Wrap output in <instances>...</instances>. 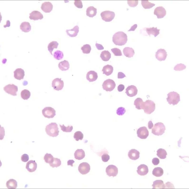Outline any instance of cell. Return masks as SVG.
Wrapping results in <instances>:
<instances>
[{
  "mask_svg": "<svg viewBox=\"0 0 189 189\" xmlns=\"http://www.w3.org/2000/svg\"><path fill=\"white\" fill-rule=\"evenodd\" d=\"M128 40L127 35L122 31H118L113 35L112 41L116 45L122 46L124 45Z\"/></svg>",
  "mask_w": 189,
  "mask_h": 189,
  "instance_id": "cell-1",
  "label": "cell"
},
{
  "mask_svg": "<svg viewBox=\"0 0 189 189\" xmlns=\"http://www.w3.org/2000/svg\"><path fill=\"white\" fill-rule=\"evenodd\" d=\"M45 131L48 135L53 137L57 136L59 132L58 125L55 123H51L47 125Z\"/></svg>",
  "mask_w": 189,
  "mask_h": 189,
  "instance_id": "cell-2",
  "label": "cell"
},
{
  "mask_svg": "<svg viewBox=\"0 0 189 189\" xmlns=\"http://www.w3.org/2000/svg\"><path fill=\"white\" fill-rule=\"evenodd\" d=\"M166 98L167 101L170 105H175L177 104L180 101L179 95L176 92L173 91L169 93L167 95Z\"/></svg>",
  "mask_w": 189,
  "mask_h": 189,
  "instance_id": "cell-3",
  "label": "cell"
},
{
  "mask_svg": "<svg viewBox=\"0 0 189 189\" xmlns=\"http://www.w3.org/2000/svg\"><path fill=\"white\" fill-rule=\"evenodd\" d=\"M166 129L164 124L161 122H158L154 125L152 130V133L154 135L159 136L162 135Z\"/></svg>",
  "mask_w": 189,
  "mask_h": 189,
  "instance_id": "cell-4",
  "label": "cell"
},
{
  "mask_svg": "<svg viewBox=\"0 0 189 189\" xmlns=\"http://www.w3.org/2000/svg\"><path fill=\"white\" fill-rule=\"evenodd\" d=\"M155 104L152 101L148 100L144 102V112L148 114H150L155 110Z\"/></svg>",
  "mask_w": 189,
  "mask_h": 189,
  "instance_id": "cell-5",
  "label": "cell"
},
{
  "mask_svg": "<svg viewBox=\"0 0 189 189\" xmlns=\"http://www.w3.org/2000/svg\"><path fill=\"white\" fill-rule=\"evenodd\" d=\"M102 87L104 90L106 91L110 92L115 88L116 84L112 80L108 79L105 81L103 83Z\"/></svg>",
  "mask_w": 189,
  "mask_h": 189,
  "instance_id": "cell-6",
  "label": "cell"
},
{
  "mask_svg": "<svg viewBox=\"0 0 189 189\" xmlns=\"http://www.w3.org/2000/svg\"><path fill=\"white\" fill-rule=\"evenodd\" d=\"M102 19L105 22L111 21L115 16L114 13L113 11L106 10L102 12L100 14Z\"/></svg>",
  "mask_w": 189,
  "mask_h": 189,
  "instance_id": "cell-7",
  "label": "cell"
},
{
  "mask_svg": "<svg viewBox=\"0 0 189 189\" xmlns=\"http://www.w3.org/2000/svg\"><path fill=\"white\" fill-rule=\"evenodd\" d=\"M44 116L48 118H53L56 115V111L53 108L51 107H46L42 111Z\"/></svg>",
  "mask_w": 189,
  "mask_h": 189,
  "instance_id": "cell-8",
  "label": "cell"
},
{
  "mask_svg": "<svg viewBox=\"0 0 189 189\" xmlns=\"http://www.w3.org/2000/svg\"><path fill=\"white\" fill-rule=\"evenodd\" d=\"M3 89L7 93L13 96L17 95L18 91L17 86L13 84H9L4 87Z\"/></svg>",
  "mask_w": 189,
  "mask_h": 189,
  "instance_id": "cell-9",
  "label": "cell"
},
{
  "mask_svg": "<svg viewBox=\"0 0 189 189\" xmlns=\"http://www.w3.org/2000/svg\"><path fill=\"white\" fill-rule=\"evenodd\" d=\"M52 87L54 89L58 91L61 90L64 86L63 81L61 78H56L54 79L52 82Z\"/></svg>",
  "mask_w": 189,
  "mask_h": 189,
  "instance_id": "cell-10",
  "label": "cell"
},
{
  "mask_svg": "<svg viewBox=\"0 0 189 189\" xmlns=\"http://www.w3.org/2000/svg\"><path fill=\"white\" fill-rule=\"evenodd\" d=\"M137 136L141 139H145L149 135V132L147 128L145 126L139 128L137 131Z\"/></svg>",
  "mask_w": 189,
  "mask_h": 189,
  "instance_id": "cell-11",
  "label": "cell"
},
{
  "mask_svg": "<svg viewBox=\"0 0 189 189\" xmlns=\"http://www.w3.org/2000/svg\"><path fill=\"white\" fill-rule=\"evenodd\" d=\"M106 172L107 174L109 176H116L118 173V169L115 166L113 165H108L106 168Z\"/></svg>",
  "mask_w": 189,
  "mask_h": 189,
  "instance_id": "cell-12",
  "label": "cell"
},
{
  "mask_svg": "<svg viewBox=\"0 0 189 189\" xmlns=\"http://www.w3.org/2000/svg\"><path fill=\"white\" fill-rule=\"evenodd\" d=\"M90 166L89 164L87 162H83L80 163L78 167L79 172L82 175L85 174L90 171Z\"/></svg>",
  "mask_w": 189,
  "mask_h": 189,
  "instance_id": "cell-13",
  "label": "cell"
},
{
  "mask_svg": "<svg viewBox=\"0 0 189 189\" xmlns=\"http://www.w3.org/2000/svg\"><path fill=\"white\" fill-rule=\"evenodd\" d=\"M154 14L156 15L158 19L163 18L166 14V11L162 6L157 7L154 10Z\"/></svg>",
  "mask_w": 189,
  "mask_h": 189,
  "instance_id": "cell-14",
  "label": "cell"
},
{
  "mask_svg": "<svg viewBox=\"0 0 189 189\" xmlns=\"http://www.w3.org/2000/svg\"><path fill=\"white\" fill-rule=\"evenodd\" d=\"M167 56L166 51L164 49H160L156 52L155 56L158 60L161 61L165 60Z\"/></svg>",
  "mask_w": 189,
  "mask_h": 189,
  "instance_id": "cell-15",
  "label": "cell"
},
{
  "mask_svg": "<svg viewBox=\"0 0 189 189\" xmlns=\"http://www.w3.org/2000/svg\"><path fill=\"white\" fill-rule=\"evenodd\" d=\"M138 89L136 87L133 85L129 86L126 89L125 93L130 97L136 96L137 94Z\"/></svg>",
  "mask_w": 189,
  "mask_h": 189,
  "instance_id": "cell-16",
  "label": "cell"
},
{
  "mask_svg": "<svg viewBox=\"0 0 189 189\" xmlns=\"http://www.w3.org/2000/svg\"><path fill=\"white\" fill-rule=\"evenodd\" d=\"M37 164L35 160H31L26 163V168L30 172H34L36 169Z\"/></svg>",
  "mask_w": 189,
  "mask_h": 189,
  "instance_id": "cell-17",
  "label": "cell"
},
{
  "mask_svg": "<svg viewBox=\"0 0 189 189\" xmlns=\"http://www.w3.org/2000/svg\"><path fill=\"white\" fill-rule=\"evenodd\" d=\"M136 171L138 174L141 176H144L148 173L149 169L148 166L144 164H141L139 166Z\"/></svg>",
  "mask_w": 189,
  "mask_h": 189,
  "instance_id": "cell-18",
  "label": "cell"
},
{
  "mask_svg": "<svg viewBox=\"0 0 189 189\" xmlns=\"http://www.w3.org/2000/svg\"><path fill=\"white\" fill-rule=\"evenodd\" d=\"M29 18L31 20H41L43 18V15L40 12L36 10H34L30 13Z\"/></svg>",
  "mask_w": 189,
  "mask_h": 189,
  "instance_id": "cell-19",
  "label": "cell"
},
{
  "mask_svg": "<svg viewBox=\"0 0 189 189\" xmlns=\"http://www.w3.org/2000/svg\"><path fill=\"white\" fill-rule=\"evenodd\" d=\"M41 8L45 12L50 13L52 10L53 5L49 2H45L42 4Z\"/></svg>",
  "mask_w": 189,
  "mask_h": 189,
  "instance_id": "cell-20",
  "label": "cell"
},
{
  "mask_svg": "<svg viewBox=\"0 0 189 189\" xmlns=\"http://www.w3.org/2000/svg\"><path fill=\"white\" fill-rule=\"evenodd\" d=\"M140 153L135 149H132L129 151L128 155L131 159L136 160L139 158V157Z\"/></svg>",
  "mask_w": 189,
  "mask_h": 189,
  "instance_id": "cell-21",
  "label": "cell"
},
{
  "mask_svg": "<svg viewBox=\"0 0 189 189\" xmlns=\"http://www.w3.org/2000/svg\"><path fill=\"white\" fill-rule=\"evenodd\" d=\"M14 77L17 80H20L24 78L25 75L24 70L21 68H18L14 72Z\"/></svg>",
  "mask_w": 189,
  "mask_h": 189,
  "instance_id": "cell-22",
  "label": "cell"
},
{
  "mask_svg": "<svg viewBox=\"0 0 189 189\" xmlns=\"http://www.w3.org/2000/svg\"><path fill=\"white\" fill-rule=\"evenodd\" d=\"M98 77L97 73L94 71H90L86 74V79L90 82H93L96 81Z\"/></svg>",
  "mask_w": 189,
  "mask_h": 189,
  "instance_id": "cell-23",
  "label": "cell"
},
{
  "mask_svg": "<svg viewBox=\"0 0 189 189\" xmlns=\"http://www.w3.org/2000/svg\"><path fill=\"white\" fill-rule=\"evenodd\" d=\"M79 27L77 25L75 26L73 29L67 30L66 32L67 35L71 37L76 36L79 32Z\"/></svg>",
  "mask_w": 189,
  "mask_h": 189,
  "instance_id": "cell-24",
  "label": "cell"
},
{
  "mask_svg": "<svg viewBox=\"0 0 189 189\" xmlns=\"http://www.w3.org/2000/svg\"><path fill=\"white\" fill-rule=\"evenodd\" d=\"M134 104L136 108L138 110L144 109V102L140 98H137L135 100Z\"/></svg>",
  "mask_w": 189,
  "mask_h": 189,
  "instance_id": "cell-25",
  "label": "cell"
},
{
  "mask_svg": "<svg viewBox=\"0 0 189 189\" xmlns=\"http://www.w3.org/2000/svg\"><path fill=\"white\" fill-rule=\"evenodd\" d=\"M160 29H158L157 27H153L150 28H147L146 31L148 34L150 36L151 34L154 36L155 37L159 34Z\"/></svg>",
  "mask_w": 189,
  "mask_h": 189,
  "instance_id": "cell-26",
  "label": "cell"
},
{
  "mask_svg": "<svg viewBox=\"0 0 189 189\" xmlns=\"http://www.w3.org/2000/svg\"><path fill=\"white\" fill-rule=\"evenodd\" d=\"M75 158L76 159L81 160L85 157L84 151L82 149H78L76 150L74 153Z\"/></svg>",
  "mask_w": 189,
  "mask_h": 189,
  "instance_id": "cell-27",
  "label": "cell"
},
{
  "mask_svg": "<svg viewBox=\"0 0 189 189\" xmlns=\"http://www.w3.org/2000/svg\"><path fill=\"white\" fill-rule=\"evenodd\" d=\"M153 189H165V185L163 181L162 180H156L153 182V184L152 185Z\"/></svg>",
  "mask_w": 189,
  "mask_h": 189,
  "instance_id": "cell-28",
  "label": "cell"
},
{
  "mask_svg": "<svg viewBox=\"0 0 189 189\" xmlns=\"http://www.w3.org/2000/svg\"><path fill=\"white\" fill-rule=\"evenodd\" d=\"M123 51L124 55L129 58L133 57L135 54L134 50L132 48L129 47L124 48Z\"/></svg>",
  "mask_w": 189,
  "mask_h": 189,
  "instance_id": "cell-29",
  "label": "cell"
},
{
  "mask_svg": "<svg viewBox=\"0 0 189 189\" xmlns=\"http://www.w3.org/2000/svg\"><path fill=\"white\" fill-rule=\"evenodd\" d=\"M86 15L87 16L93 17L95 16L97 13V9L93 6L88 7L86 10Z\"/></svg>",
  "mask_w": 189,
  "mask_h": 189,
  "instance_id": "cell-30",
  "label": "cell"
},
{
  "mask_svg": "<svg viewBox=\"0 0 189 189\" xmlns=\"http://www.w3.org/2000/svg\"><path fill=\"white\" fill-rule=\"evenodd\" d=\"M59 68L62 71L68 70L70 68V64L68 61L65 60L60 62L58 65Z\"/></svg>",
  "mask_w": 189,
  "mask_h": 189,
  "instance_id": "cell-31",
  "label": "cell"
},
{
  "mask_svg": "<svg viewBox=\"0 0 189 189\" xmlns=\"http://www.w3.org/2000/svg\"><path fill=\"white\" fill-rule=\"evenodd\" d=\"M20 29L25 32H28L31 30V26L30 23L26 21L22 22L20 25Z\"/></svg>",
  "mask_w": 189,
  "mask_h": 189,
  "instance_id": "cell-32",
  "label": "cell"
},
{
  "mask_svg": "<svg viewBox=\"0 0 189 189\" xmlns=\"http://www.w3.org/2000/svg\"><path fill=\"white\" fill-rule=\"evenodd\" d=\"M113 70V68L112 66L107 65L103 67L102 71L103 72V74L109 76L112 73Z\"/></svg>",
  "mask_w": 189,
  "mask_h": 189,
  "instance_id": "cell-33",
  "label": "cell"
},
{
  "mask_svg": "<svg viewBox=\"0 0 189 189\" xmlns=\"http://www.w3.org/2000/svg\"><path fill=\"white\" fill-rule=\"evenodd\" d=\"M6 185L8 189H15L17 187V183L15 180L11 179L6 182Z\"/></svg>",
  "mask_w": 189,
  "mask_h": 189,
  "instance_id": "cell-34",
  "label": "cell"
},
{
  "mask_svg": "<svg viewBox=\"0 0 189 189\" xmlns=\"http://www.w3.org/2000/svg\"><path fill=\"white\" fill-rule=\"evenodd\" d=\"M100 57L103 61H107L111 58V54L108 51L104 50L102 52Z\"/></svg>",
  "mask_w": 189,
  "mask_h": 189,
  "instance_id": "cell-35",
  "label": "cell"
},
{
  "mask_svg": "<svg viewBox=\"0 0 189 189\" xmlns=\"http://www.w3.org/2000/svg\"><path fill=\"white\" fill-rule=\"evenodd\" d=\"M152 174L156 177H159L162 176L164 174L163 169L160 167H156L153 169Z\"/></svg>",
  "mask_w": 189,
  "mask_h": 189,
  "instance_id": "cell-36",
  "label": "cell"
},
{
  "mask_svg": "<svg viewBox=\"0 0 189 189\" xmlns=\"http://www.w3.org/2000/svg\"><path fill=\"white\" fill-rule=\"evenodd\" d=\"M157 155L160 158L164 159L166 157L167 153L164 149L160 148L157 150Z\"/></svg>",
  "mask_w": 189,
  "mask_h": 189,
  "instance_id": "cell-37",
  "label": "cell"
},
{
  "mask_svg": "<svg viewBox=\"0 0 189 189\" xmlns=\"http://www.w3.org/2000/svg\"><path fill=\"white\" fill-rule=\"evenodd\" d=\"M59 45V43L56 41H53L50 42L48 45V50L52 55H53L52 52L54 48L56 49Z\"/></svg>",
  "mask_w": 189,
  "mask_h": 189,
  "instance_id": "cell-38",
  "label": "cell"
},
{
  "mask_svg": "<svg viewBox=\"0 0 189 189\" xmlns=\"http://www.w3.org/2000/svg\"><path fill=\"white\" fill-rule=\"evenodd\" d=\"M141 4L145 9H149L155 6V4L149 1L148 0H141Z\"/></svg>",
  "mask_w": 189,
  "mask_h": 189,
  "instance_id": "cell-39",
  "label": "cell"
},
{
  "mask_svg": "<svg viewBox=\"0 0 189 189\" xmlns=\"http://www.w3.org/2000/svg\"><path fill=\"white\" fill-rule=\"evenodd\" d=\"M31 93L28 90L25 89L22 90L21 93V98L24 100H27L30 97Z\"/></svg>",
  "mask_w": 189,
  "mask_h": 189,
  "instance_id": "cell-40",
  "label": "cell"
},
{
  "mask_svg": "<svg viewBox=\"0 0 189 189\" xmlns=\"http://www.w3.org/2000/svg\"><path fill=\"white\" fill-rule=\"evenodd\" d=\"M54 158L51 154L47 153L45 155L44 159L46 163L50 164L53 162Z\"/></svg>",
  "mask_w": 189,
  "mask_h": 189,
  "instance_id": "cell-41",
  "label": "cell"
},
{
  "mask_svg": "<svg viewBox=\"0 0 189 189\" xmlns=\"http://www.w3.org/2000/svg\"><path fill=\"white\" fill-rule=\"evenodd\" d=\"M61 164L60 159L57 158H54V160L51 163L49 164L50 166L52 168H57Z\"/></svg>",
  "mask_w": 189,
  "mask_h": 189,
  "instance_id": "cell-42",
  "label": "cell"
},
{
  "mask_svg": "<svg viewBox=\"0 0 189 189\" xmlns=\"http://www.w3.org/2000/svg\"><path fill=\"white\" fill-rule=\"evenodd\" d=\"M84 135L80 131L76 132L74 134V138L76 141L82 140L83 138Z\"/></svg>",
  "mask_w": 189,
  "mask_h": 189,
  "instance_id": "cell-43",
  "label": "cell"
},
{
  "mask_svg": "<svg viewBox=\"0 0 189 189\" xmlns=\"http://www.w3.org/2000/svg\"><path fill=\"white\" fill-rule=\"evenodd\" d=\"M81 49L84 53L88 54L90 53L91 50V47L89 45L86 44L81 47Z\"/></svg>",
  "mask_w": 189,
  "mask_h": 189,
  "instance_id": "cell-44",
  "label": "cell"
},
{
  "mask_svg": "<svg viewBox=\"0 0 189 189\" xmlns=\"http://www.w3.org/2000/svg\"><path fill=\"white\" fill-rule=\"evenodd\" d=\"M53 55L54 57L58 60L61 59L64 56L63 52L59 50H57L55 51Z\"/></svg>",
  "mask_w": 189,
  "mask_h": 189,
  "instance_id": "cell-45",
  "label": "cell"
},
{
  "mask_svg": "<svg viewBox=\"0 0 189 189\" xmlns=\"http://www.w3.org/2000/svg\"><path fill=\"white\" fill-rule=\"evenodd\" d=\"M61 130L64 132H70L73 129V127L71 125H69L67 127L65 126L64 124L62 125H60Z\"/></svg>",
  "mask_w": 189,
  "mask_h": 189,
  "instance_id": "cell-46",
  "label": "cell"
},
{
  "mask_svg": "<svg viewBox=\"0 0 189 189\" xmlns=\"http://www.w3.org/2000/svg\"><path fill=\"white\" fill-rule=\"evenodd\" d=\"M186 68V66L180 63L176 65L174 68V70L176 71H181Z\"/></svg>",
  "mask_w": 189,
  "mask_h": 189,
  "instance_id": "cell-47",
  "label": "cell"
},
{
  "mask_svg": "<svg viewBox=\"0 0 189 189\" xmlns=\"http://www.w3.org/2000/svg\"><path fill=\"white\" fill-rule=\"evenodd\" d=\"M111 50L115 56H121L122 55L121 50L117 48H114L111 49Z\"/></svg>",
  "mask_w": 189,
  "mask_h": 189,
  "instance_id": "cell-48",
  "label": "cell"
},
{
  "mask_svg": "<svg viewBox=\"0 0 189 189\" xmlns=\"http://www.w3.org/2000/svg\"><path fill=\"white\" fill-rule=\"evenodd\" d=\"M138 0H128L127 4L131 7H135L136 6L138 3Z\"/></svg>",
  "mask_w": 189,
  "mask_h": 189,
  "instance_id": "cell-49",
  "label": "cell"
},
{
  "mask_svg": "<svg viewBox=\"0 0 189 189\" xmlns=\"http://www.w3.org/2000/svg\"><path fill=\"white\" fill-rule=\"evenodd\" d=\"M126 111L125 108L123 107H119L116 110V113L117 114L119 115H122Z\"/></svg>",
  "mask_w": 189,
  "mask_h": 189,
  "instance_id": "cell-50",
  "label": "cell"
},
{
  "mask_svg": "<svg viewBox=\"0 0 189 189\" xmlns=\"http://www.w3.org/2000/svg\"><path fill=\"white\" fill-rule=\"evenodd\" d=\"M74 4L75 6L79 8H82L83 5L82 1L80 0H75Z\"/></svg>",
  "mask_w": 189,
  "mask_h": 189,
  "instance_id": "cell-51",
  "label": "cell"
},
{
  "mask_svg": "<svg viewBox=\"0 0 189 189\" xmlns=\"http://www.w3.org/2000/svg\"><path fill=\"white\" fill-rule=\"evenodd\" d=\"M102 161L104 162H106L109 159V156L108 154L104 153L101 156Z\"/></svg>",
  "mask_w": 189,
  "mask_h": 189,
  "instance_id": "cell-52",
  "label": "cell"
},
{
  "mask_svg": "<svg viewBox=\"0 0 189 189\" xmlns=\"http://www.w3.org/2000/svg\"><path fill=\"white\" fill-rule=\"evenodd\" d=\"M29 159L28 155L26 154H24L22 155L21 157V161L24 162L28 161Z\"/></svg>",
  "mask_w": 189,
  "mask_h": 189,
  "instance_id": "cell-53",
  "label": "cell"
},
{
  "mask_svg": "<svg viewBox=\"0 0 189 189\" xmlns=\"http://www.w3.org/2000/svg\"><path fill=\"white\" fill-rule=\"evenodd\" d=\"M152 162L154 165H156L159 163V160L158 158H154L152 159Z\"/></svg>",
  "mask_w": 189,
  "mask_h": 189,
  "instance_id": "cell-54",
  "label": "cell"
},
{
  "mask_svg": "<svg viewBox=\"0 0 189 189\" xmlns=\"http://www.w3.org/2000/svg\"><path fill=\"white\" fill-rule=\"evenodd\" d=\"M124 86L122 84H120L118 87V90L119 92H122L124 90Z\"/></svg>",
  "mask_w": 189,
  "mask_h": 189,
  "instance_id": "cell-55",
  "label": "cell"
},
{
  "mask_svg": "<svg viewBox=\"0 0 189 189\" xmlns=\"http://www.w3.org/2000/svg\"><path fill=\"white\" fill-rule=\"evenodd\" d=\"M126 77L125 75L122 72H119L118 74V78H122Z\"/></svg>",
  "mask_w": 189,
  "mask_h": 189,
  "instance_id": "cell-56",
  "label": "cell"
},
{
  "mask_svg": "<svg viewBox=\"0 0 189 189\" xmlns=\"http://www.w3.org/2000/svg\"><path fill=\"white\" fill-rule=\"evenodd\" d=\"M95 46L97 49L99 50H101L104 49V47L101 44L96 43Z\"/></svg>",
  "mask_w": 189,
  "mask_h": 189,
  "instance_id": "cell-57",
  "label": "cell"
},
{
  "mask_svg": "<svg viewBox=\"0 0 189 189\" xmlns=\"http://www.w3.org/2000/svg\"><path fill=\"white\" fill-rule=\"evenodd\" d=\"M137 26V24H135L132 26L131 28L128 31H134L136 29Z\"/></svg>",
  "mask_w": 189,
  "mask_h": 189,
  "instance_id": "cell-58",
  "label": "cell"
},
{
  "mask_svg": "<svg viewBox=\"0 0 189 189\" xmlns=\"http://www.w3.org/2000/svg\"><path fill=\"white\" fill-rule=\"evenodd\" d=\"M75 161L73 160H69L67 162L68 165H70L71 167H73V164L74 163Z\"/></svg>",
  "mask_w": 189,
  "mask_h": 189,
  "instance_id": "cell-59",
  "label": "cell"
},
{
  "mask_svg": "<svg viewBox=\"0 0 189 189\" xmlns=\"http://www.w3.org/2000/svg\"><path fill=\"white\" fill-rule=\"evenodd\" d=\"M148 127L149 129H151L153 126V124L152 121H150L148 123Z\"/></svg>",
  "mask_w": 189,
  "mask_h": 189,
  "instance_id": "cell-60",
  "label": "cell"
},
{
  "mask_svg": "<svg viewBox=\"0 0 189 189\" xmlns=\"http://www.w3.org/2000/svg\"><path fill=\"white\" fill-rule=\"evenodd\" d=\"M6 23V25L4 26V28H5L6 27H9L10 26V22L9 20H7Z\"/></svg>",
  "mask_w": 189,
  "mask_h": 189,
  "instance_id": "cell-61",
  "label": "cell"
}]
</instances>
